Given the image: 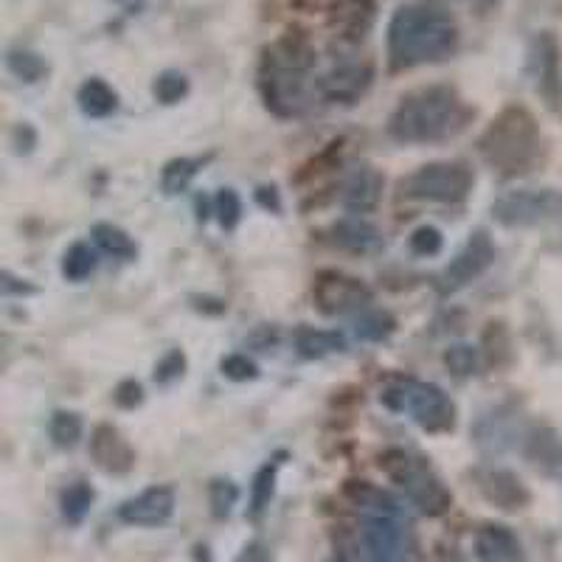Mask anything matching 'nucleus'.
I'll return each instance as SVG.
<instances>
[{
  "mask_svg": "<svg viewBox=\"0 0 562 562\" xmlns=\"http://www.w3.org/2000/svg\"><path fill=\"white\" fill-rule=\"evenodd\" d=\"M459 48V26L439 0H411L389 23V63L394 70L441 63Z\"/></svg>",
  "mask_w": 562,
  "mask_h": 562,
  "instance_id": "1",
  "label": "nucleus"
},
{
  "mask_svg": "<svg viewBox=\"0 0 562 562\" xmlns=\"http://www.w3.org/2000/svg\"><path fill=\"white\" fill-rule=\"evenodd\" d=\"M470 108L450 88H419L396 104L389 119L391 138L403 144H434L453 138L470 122Z\"/></svg>",
  "mask_w": 562,
  "mask_h": 562,
  "instance_id": "2",
  "label": "nucleus"
},
{
  "mask_svg": "<svg viewBox=\"0 0 562 562\" xmlns=\"http://www.w3.org/2000/svg\"><path fill=\"white\" fill-rule=\"evenodd\" d=\"M481 155L504 175H520L540 158V127L526 108H506L481 135Z\"/></svg>",
  "mask_w": 562,
  "mask_h": 562,
  "instance_id": "3",
  "label": "nucleus"
},
{
  "mask_svg": "<svg viewBox=\"0 0 562 562\" xmlns=\"http://www.w3.org/2000/svg\"><path fill=\"white\" fill-rule=\"evenodd\" d=\"M380 467L408 495L411 504L419 506L430 518H439L453 506V495H450L448 486L441 484L434 467L419 456L408 453V450H385L380 456Z\"/></svg>",
  "mask_w": 562,
  "mask_h": 562,
  "instance_id": "4",
  "label": "nucleus"
},
{
  "mask_svg": "<svg viewBox=\"0 0 562 562\" xmlns=\"http://www.w3.org/2000/svg\"><path fill=\"white\" fill-rule=\"evenodd\" d=\"M385 408L405 414L430 434L450 430L456 422V405L439 385L422 380H396L383 391Z\"/></svg>",
  "mask_w": 562,
  "mask_h": 562,
  "instance_id": "5",
  "label": "nucleus"
},
{
  "mask_svg": "<svg viewBox=\"0 0 562 562\" xmlns=\"http://www.w3.org/2000/svg\"><path fill=\"white\" fill-rule=\"evenodd\" d=\"M470 189H473V172L467 164H456V160L419 167L400 183L403 198L419 200V203H459Z\"/></svg>",
  "mask_w": 562,
  "mask_h": 562,
  "instance_id": "6",
  "label": "nucleus"
},
{
  "mask_svg": "<svg viewBox=\"0 0 562 562\" xmlns=\"http://www.w3.org/2000/svg\"><path fill=\"white\" fill-rule=\"evenodd\" d=\"M360 546L366 562H414V540L400 512H366Z\"/></svg>",
  "mask_w": 562,
  "mask_h": 562,
  "instance_id": "7",
  "label": "nucleus"
},
{
  "mask_svg": "<svg viewBox=\"0 0 562 562\" xmlns=\"http://www.w3.org/2000/svg\"><path fill=\"white\" fill-rule=\"evenodd\" d=\"M492 214L509 228L549 223L562 214V194L554 189H512L492 203Z\"/></svg>",
  "mask_w": 562,
  "mask_h": 562,
  "instance_id": "8",
  "label": "nucleus"
},
{
  "mask_svg": "<svg viewBox=\"0 0 562 562\" xmlns=\"http://www.w3.org/2000/svg\"><path fill=\"white\" fill-rule=\"evenodd\" d=\"M315 304H318L321 313L326 315H340L351 313V310H360L363 304H369L371 293L363 281L355 279V276L338 273V270H326L315 279Z\"/></svg>",
  "mask_w": 562,
  "mask_h": 562,
  "instance_id": "9",
  "label": "nucleus"
},
{
  "mask_svg": "<svg viewBox=\"0 0 562 562\" xmlns=\"http://www.w3.org/2000/svg\"><path fill=\"white\" fill-rule=\"evenodd\" d=\"M492 259H495V245H492V239L486 237L484 231H479V234H473V239L464 245V250L450 262L445 276H441L445 290H459L464 288V284H470L473 279H479V276L490 268Z\"/></svg>",
  "mask_w": 562,
  "mask_h": 562,
  "instance_id": "10",
  "label": "nucleus"
},
{
  "mask_svg": "<svg viewBox=\"0 0 562 562\" xmlns=\"http://www.w3.org/2000/svg\"><path fill=\"white\" fill-rule=\"evenodd\" d=\"M531 65H535L537 90L543 93L551 108H560L562 102V65H560V45L554 34L543 32L531 45Z\"/></svg>",
  "mask_w": 562,
  "mask_h": 562,
  "instance_id": "11",
  "label": "nucleus"
},
{
  "mask_svg": "<svg viewBox=\"0 0 562 562\" xmlns=\"http://www.w3.org/2000/svg\"><path fill=\"white\" fill-rule=\"evenodd\" d=\"M175 512V490L172 486H149L135 498L124 501L119 515L124 524L133 526H160L172 518Z\"/></svg>",
  "mask_w": 562,
  "mask_h": 562,
  "instance_id": "12",
  "label": "nucleus"
},
{
  "mask_svg": "<svg viewBox=\"0 0 562 562\" xmlns=\"http://www.w3.org/2000/svg\"><path fill=\"white\" fill-rule=\"evenodd\" d=\"M90 456H93L97 467L104 470V473H127L135 461L130 441L119 430L110 428V425L97 428V434L90 439Z\"/></svg>",
  "mask_w": 562,
  "mask_h": 562,
  "instance_id": "13",
  "label": "nucleus"
},
{
  "mask_svg": "<svg viewBox=\"0 0 562 562\" xmlns=\"http://www.w3.org/2000/svg\"><path fill=\"white\" fill-rule=\"evenodd\" d=\"M371 85V68L360 63H346L340 68L329 70L324 79H321V90H324L326 99L333 102H355L358 97H363L366 88Z\"/></svg>",
  "mask_w": 562,
  "mask_h": 562,
  "instance_id": "14",
  "label": "nucleus"
},
{
  "mask_svg": "<svg viewBox=\"0 0 562 562\" xmlns=\"http://www.w3.org/2000/svg\"><path fill=\"white\" fill-rule=\"evenodd\" d=\"M383 198V178H380L378 169L371 167H358L355 172L346 178L344 192H340V200L349 211L355 214H366Z\"/></svg>",
  "mask_w": 562,
  "mask_h": 562,
  "instance_id": "15",
  "label": "nucleus"
},
{
  "mask_svg": "<svg viewBox=\"0 0 562 562\" xmlns=\"http://www.w3.org/2000/svg\"><path fill=\"white\" fill-rule=\"evenodd\" d=\"M475 554L481 562H520L524 560V546L515 537V531L498 524H486L475 537Z\"/></svg>",
  "mask_w": 562,
  "mask_h": 562,
  "instance_id": "16",
  "label": "nucleus"
},
{
  "mask_svg": "<svg viewBox=\"0 0 562 562\" xmlns=\"http://www.w3.org/2000/svg\"><path fill=\"white\" fill-rule=\"evenodd\" d=\"M374 3L371 0H340L333 9V23L340 32V37L358 43L366 37L371 26H374Z\"/></svg>",
  "mask_w": 562,
  "mask_h": 562,
  "instance_id": "17",
  "label": "nucleus"
},
{
  "mask_svg": "<svg viewBox=\"0 0 562 562\" xmlns=\"http://www.w3.org/2000/svg\"><path fill=\"white\" fill-rule=\"evenodd\" d=\"M313 63L315 52L304 34H288V37H281L279 43H276L273 52H270V65L284 70H295V74H304Z\"/></svg>",
  "mask_w": 562,
  "mask_h": 562,
  "instance_id": "18",
  "label": "nucleus"
},
{
  "mask_svg": "<svg viewBox=\"0 0 562 562\" xmlns=\"http://www.w3.org/2000/svg\"><path fill=\"white\" fill-rule=\"evenodd\" d=\"M481 490H484L486 498H490L492 504H498L501 509H524V504H529V492L524 490L520 479H515L512 473H504V470L486 475Z\"/></svg>",
  "mask_w": 562,
  "mask_h": 562,
  "instance_id": "19",
  "label": "nucleus"
},
{
  "mask_svg": "<svg viewBox=\"0 0 562 562\" xmlns=\"http://www.w3.org/2000/svg\"><path fill=\"white\" fill-rule=\"evenodd\" d=\"M335 243L346 250H371L380 243V231L360 217L340 220L333 228Z\"/></svg>",
  "mask_w": 562,
  "mask_h": 562,
  "instance_id": "20",
  "label": "nucleus"
},
{
  "mask_svg": "<svg viewBox=\"0 0 562 562\" xmlns=\"http://www.w3.org/2000/svg\"><path fill=\"white\" fill-rule=\"evenodd\" d=\"M115 104H119V97L104 79H88L79 88V108L90 119H104V115L113 113Z\"/></svg>",
  "mask_w": 562,
  "mask_h": 562,
  "instance_id": "21",
  "label": "nucleus"
},
{
  "mask_svg": "<svg viewBox=\"0 0 562 562\" xmlns=\"http://www.w3.org/2000/svg\"><path fill=\"white\" fill-rule=\"evenodd\" d=\"M295 346L304 358H324L333 351L344 349V338L338 333H318V329H304L295 338Z\"/></svg>",
  "mask_w": 562,
  "mask_h": 562,
  "instance_id": "22",
  "label": "nucleus"
},
{
  "mask_svg": "<svg viewBox=\"0 0 562 562\" xmlns=\"http://www.w3.org/2000/svg\"><path fill=\"white\" fill-rule=\"evenodd\" d=\"M59 506H63L65 520H70V524H82L85 515H88L90 506H93V490L79 481V484L68 486V490L63 492V501H59Z\"/></svg>",
  "mask_w": 562,
  "mask_h": 562,
  "instance_id": "23",
  "label": "nucleus"
},
{
  "mask_svg": "<svg viewBox=\"0 0 562 562\" xmlns=\"http://www.w3.org/2000/svg\"><path fill=\"white\" fill-rule=\"evenodd\" d=\"M93 270H97V254L90 250V245H85V243L70 245L68 254H65V259H63L65 279L82 281V279H88Z\"/></svg>",
  "mask_w": 562,
  "mask_h": 562,
  "instance_id": "24",
  "label": "nucleus"
},
{
  "mask_svg": "<svg viewBox=\"0 0 562 562\" xmlns=\"http://www.w3.org/2000/svg\"><path fill=\"white\" fill-rule=\"evenodd\" d=\"M93 239H97V245L104 250V254H113L119 256V259H130V256H135L133 239H130L122 228H115V225L99 223L97 228H93Z\"/></svg>",
  "mask_w": 562,
  "mask_h": 562,
  "instance_id": "25",
  "label": "nucleus"
},
{
  "mask_svg": "<svg viewBox=\"0 0 562 562\" xmlns=\"http://www.w3.org/2000/svg\"><path fill=\"white\" fill-rule=\"evenodd\" d=\"M276 470H279V461L273 464H265L254 479V490H250V515L259 518L265 509H268L270 498H273L276 490Z\"/></svg>",
  "mask_w": 562,
  "mask_h": 562,
  "instance_id": "26",
  "label": "nucleus"
},
{
  "mask_svg": "<svg viewBox=\"0 0 562 562\" xmlns=\"http://www.w3.org/2000/svg\"><path fill=\"white\" fill-rule=\"evenodd\" d=\"M52 439L59 448H74L79 439H82V419L79 414H70V411H59L52 419Z\"/></svg>",
  "mask_w": 562,
  "mask_h": 562,
  "instance_id": "27",
  "label": "nucleus"
},
{
  "mask_svg": "<svg viewBox=\"0 0 562 562\" xmlns=\"http://www.w3.org/2000/svg\"><path fill=\"white\" fill-rule=\"evenodd\" d=\"M198 160H189V158H180V160H172L167 169H164V189H167L169 194L175 192H183L186 186L192 183V178L198 175Z\"/></svg>",
  "mask_w": 562,
  "mask_h": 562,
  "instance_id": "28",
  "label": "nucleus"
},
{
  "mask_svg": "<svg viewBox=\"0 0 562 562\" xmlns=\"http://www.w3.org/2000/svg\"><path fill=\"white\" fill-rule=\"evenodd\" d=\"M9 70L23 82H37L45 74V63L32 52H12L9 54Z\"/></svg>",
  "mask_w": 562,
  "mask_h": 562,
  "instance_id": "29",
  "label": "nucleus"
},
{
  "mask_svg": "<svg viewBox=\"0 0 562 562\" xmlns=\"http://www.w3.org/2000/svg\"><path fill=\"white\" fill-rule=\"evenodd\" d=\"M186 90H189V82H186V77L178 74V70H167V74H160L155 79V97L164 104L180 102L186 97Z\"/></svg>",
  "mask_w": 562,
  "mask_h": 562,
  "instance_id": "30",
  "label": "nucleus"
},
{
  "mask_svg": "<svg viewBox=\"0 0 562 562\" xmlns=\"http://www.w3.org/2000/svg\"><path fill=\"white\" fill-rule=\"evenodd\" d=\"M214 209H217V217L223 223V228H234L239 223V214H243V203H239L237 192H231V189H223L217 194Z\"/></svg>",
  "mask_w": 562,
  "mask_h": 562,
  "instance_id": "31",
  "label": "nucleus"
},
{
  "mask_svg": "<svg viewBox=\"0 0 562 562\" xmlns=\"http://www.w3.org/2000/svg\"><path fill=\"white\" fill-rule=\"evenodd\" d=\"M237 486L228 484V481H214L211 484V506H214V515L225 518L231 512V506L237 504Z\"/></svg>",
  "mask_w": 562,
  "mask_h": 562,
  "instance_id": "32",
  "label": "nucleus"
},
{
  "mask_svg": "<svg viewBox=\"0 0 562 562\" xmlns=\"http://www.w3.org/2000/svg\"><path fill=\"white\" fill-rule=\"evenodd\" d=\"M411 250L419 256H434L441 250V234L434 228V225H422V228L414 231L411 237Z\"/></svg>",
  "mask_w": 562,
  "mask_h": 562,
  "instance_id": "33",
  "label": "nucleus"
},
{
  "mask_svg": "<svg viewBox=\"0 0 562 562\" xmlns=\"http://www.w3.org/2000/svg\"><path fill=\"white\" fill-rule=\"evenodd\" d=\"M445 363H448V369L456 371L459 378H464V374H473V369H475L473 346H453V349L445 355Z\"/></svg>",
  "mask_w": 562,
  "mask_h": 562,
  "instance_id": "34",
  "label": "nucleus"
},
{
  "mask_svg": "<svg viewBox=\"0 0 562 562\" xmlns=\"http://www.w3.org/2000/svg\"><path fill=\"white\" fill-rule=\"evenodd\" d=\"M223 374L228 380H237V383H243V380L256 378V366L250 363L248 358H243V355H234V358L223 360Z\"/></svg>",
  "mask_w": 562,
  "mask_h": 562,
  "instance_id": "35",
  "label": "nucleus"
},
{
  "mask_svg": "<svg viewBox=\"0 0 562 562\" xmlns=\"http://www.w3.org/2000/svg\"><path fill=\"white\" fill-rule=\"evenodd\" d=\"M380 324H389V318H383V315H374V318L363 321V326H358V333L363 335V338H383V335H389L391 329H380Z\"/></svg>",
  "mask_w": 562,
  "mask_h": 562,
  "instance_id": "36",
  "label": "nucleus"
},
{
  "mask_svg": "<svg viewBox=\"0 0 562 562\" xmlns=\"http://www.w3.org/2000/svg\"><path fill=\"white\" fill-rule=\"evenodd\" d=\"M237 562H273V560H270V551L265 549L262 543H250L245 546L243 554L237 557Z\"/></svg>",
  "mask_w": 562,
  "mask_h": 562,
  "instance_id": "37",
  "label": "nucleus"
},
{
  "mask_svg": "<svg viewBox=\"0 0 562 562\" xmlns=\"http://www.w3.org/2000/svg\"><path fill=\"white\" fill-rule=\"evenodd\" d=\"M115 400L130 408V405L140 403V389L135 383H124L122 389H119V394H115Z\"/></svg>",
  "mask_w": 562,
  "mask_h": 562,
  "instance_id": "38",
  "label": "nucleus"
},
{
  "mask_svg": "<svg viewBox=\"0 0 562 562\" xmlns=\"http://www.w3.org/2000/svg\"><path fill=\"white\" fill-rule=\"evenodd\" d=\"M470 7L475 9H492V7H498V0H467Z\"/></svg>",
  "mask_w": 562,
  "mask_h": 562,
  "instance_id": "39",
  "label": "nucleus"
}]
</instances>
